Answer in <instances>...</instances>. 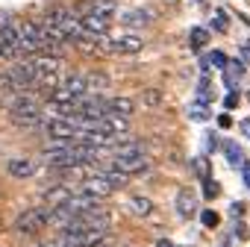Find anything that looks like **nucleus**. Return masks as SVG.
<instances>
[{
    "mask_svg": "<svg viewBox=\"0 0 250 247\" xmlns=\"http://www.w3.org/2000/svg\"><path fill=\"white\" fill-rule=\"evenodd\" d=\"M241 171H244V183L250 185V162H241Z\"/></svg>",
    "mask_w": 250,
    "mask_h": 247,
    "instance_id": "nucleus-25",
    "label": "nucleus"
},
{
    "mask_svg": "<svg viewBox=\"0 0 250 247\" xmlns=\"http://www.w3.org/2000/svg\"><path fill=\"white\" fill-rule=\"evenodd\" d=\"M0 59H9V62H15V59H21V53L9 44V41H3L0 39Z\"/></svg>",
    "mask_w": 250,
    "mask_h": 247,
    "instance_id": "nucleus-16",
    "label": "nucleus"
},
{
    "mask_svg": "<svg viewBox=\"0 0 250 247\" xmlns=\"http://www.w3.org/2000/svg\"><path fill=\"white\" fill-rule=\"evenodd\" d=\"M50 218H53V209L50 206H33V209H24L18 218H15V232L24 235V238H36L42 235L47 226H50Z\"/></svg>",
    "mask_w": 250,
    "mask_h": 247,
    "instance_id": "nucleus-1",
    "label": "nucleus"
},
{
    "mask_svg": "<svg viewBox=\"0 0 250 247\" xmlns=\"http://www.w3.org/2000/svg\"><path fill=\"white\" fill-rule=\"evenodd\" d=\"M142 47H145V39L136 33H121L109 39V56H136Z\"/></svg>",
    "mask_w": 250,
    "mask_h": 247,
    "instance_id": "nucleus-5",
    "label": "nucleus"
},
{
    "mask_svg": "<svg viewBox=\"0 0 250 247\" xmlns=\"http://www.w3.org/2000/svg\"><path fill=\"white\" fill-rule=\"evenodd\" d=\"M203 191H206L203 197H218V194H221V188H218V183H212L209 177L203 180Z\"/></svg>",
    "mask_w": 250,
    "mask_h": 247,
    "instance_id": "nucleus-19",
    "label": "nucleus"
},
{
    "mask_svg": "<svg viewBox=\"0 0 250 247\" xmlns=\"http://www.w3.org/2000/svg\"><path fill=\"white\" fill-rule=\"evenodd\" d=\"M53 88H62V91L71 94V97H85V94H88V80H85V74H68V77H62Z\"/></svg>",
    "mask_w": 250,
    "mask_h": 247,
    "instance_id": "nucleus-8",
    "label": "nucleus"
},
{
    "mask_svg": "<svg viewBox=\"0 0 250 247\" xmlns=\"http://www.w3.org/2000/svg\"><path fill=\"white\" fill-rule=\"evenodd\" d=\"M136 112V103L130 97H112L109 100V115H121V118H130Z\"/></svg>",
    "mask_w": 250,
    "mask_h": 247,
    "instance_id": "nucleus-11",
    "label": "nucleus"
},
{
    "mask_svg": "<svg viewBox=\"0 0 250 247\" xmlns=\"http://www.w3.org/2000/svg\"><path fill=\"white\" fill-rule=\"evenodd\" d=\"M224 71H227V80H235V77H241V74H244V65H241V62H227V68H224Z\"/></svg>",
    "mask_w": 250,
    "mask_h": 247,
    "instance_id": "nucleus-18",
    "label": "nucleus"
},
{
    "mask_svg": "<svg viewBox=\"0 0 250 247\" xmlns=\"http://www.w3.org/2000/svg\"><path fill=\"white\" fill-rule=\"evenodd\" d=\"M177 212H180V218H191L197 212V197H194L191 188H180L177 191Z\"/></svg>",
    "mask_w": 250,
    "mask_h": 247,
    "instance_id": "nucleus-10",
    "label": "nucleus"
},
{
    "mask_svg": "<svg viewBox=\"0 0 250 247\" xmlns=\"http://www.w3.org/2000/svg\"><path fill=\"white\" fill-rule=\"evenodd\" d=\"M106 165L115 168V171L124 174V177H136V174L150 171V159H147V153H145V156H112Z\"/></svg>",
    "mask_w": 250,
    "mask_h": 247,
    "instance_id": "nucleus-4",
    "label": "nucleus"
},
{
    "mask_svg": "<svg viewBox=\"0 0 250 247\" xmlns=\"http://www.w3.org/2000/svg\"><path fill=\"white\" fill-rule=\"evenodd\" d=\"M77 191V185H71L68 180H62V183H53V185H47L44 191H42V206H50V209H59V206H65L68 200H71V194Z\"/></svg>",
    "mask_w": 250,
    "mask_h": 247,
    "instance_id": "nucleus-6",
    "label": "nucleus"
},
{
    "mask_svg": "<svg viewBox=\"0 0 250 247\" xmlns=\"http://www.w3.org/2000/svg\"><path fill=\"white\" fill-rule=\"evenodd\" d=\"M209 62H212V65H215V68H227V62H229V59H227V56H224V50H215V53H212V56H209Z\"/></svg>",
    "mask_w": 250,
    "mask_h": 247,
    "instance_id": "nucleus-20",
    "label": "nucleus"
},
{
    "mask_svg": "<svg viewBox=\"0 0 250 247\" xmlns=\"http://www.w3.org/2000/svg\"><path fill=\"white\" fill-rule=\"evenodd\" d=\"M85 80H88V94H100V91H106L109 82H112L106 74H97V71H94V74H85Z\"/></svg>",
    "mask_w": 250,
    "mask_h": 247,
    "instance_id": "nucleus-12",
    "label": "nucleus"
},
{
    "mask_svg": "<svg viewBox=\"0 0 250 247\" xmlns=\"http://www.w3.org/2000/svg\"><path fill=\"white\" fill-rule=\"evenodd\" d=\"M200 218H203V226H218V221H221V218H218V212H212V209H206Z\"/></svg>",
    "mask_w": 250,
    "mask_h": 247,
    "instance_id": "nucleus-21",
    "label": "nucleus"
},
{
    "mask_svg": "<svg viewBox=\"0 0 250 247\" xmlns=\"http://www.w3.org/2000/svg\"><path fill=\"white\" fill-rule=\"evenodd\" d=\"M218 127H224V130H227V127H232V121H229V115H221V118H218Z\"/></svg>",
    "mask_w": 250,
    "mask_h": 247,
    "instance_id": "nucleus-24",
    "label": "nucleus"
},
{
    "mask_svg": "<svg viewBox=\"0 0 250 247\" xmlns=\"http://www.w3.org/2000/svg\"><path fill=\"white\" fill-rule=\"evenodd\" d=\"M156 247H177V244H171V241H156Z\"/></svg>",
    "mask_w": 250,
    "mask_h": 247,
    "instance_id": "nucleus-26",
    "label": "nucleus"
},
{
    "mask_svg": "<svg viewBox=\"0 0 250 247\" xmlns=\"http://www.w3.org/2000/svg\"><path fill=\"white\" fill-rule=\"evenodd\" d=\"M212 27H218V33H227V15L218 12V15L212 18Z\"/></svg>",
    "mask_w": 250,
    "mask_h": 247,
    "instance_id": "nucleus-22",
    "label": "nucleus"
},
{
    "mask_svg": "<svg viewBox=\"0 0 250 247\" xmlns=\"http://www.w3.org/2000/svg\"><path fill=\"white\" fill-rule=\"evenodd\" d=\"M241 130H244V133L250 136V121H244V124H241Z\"/></svg>",
    "mask_w": 250,
    "mask_h": 247,
    "instance_id": "nucleus-27",
    "label": "nucleus"
},
{
    "mask_svg": "<svg viewBox=\"0 0 250 247\" xmlns=\"http://www.w3.org/2000/svg\"><path fill=\"white\" fill-rule=\"evenodd\" d=\"M224 153H227V159H229V165H241V150H238V144H224Z\"/></svg>",
    "mask_w": 250,
    "mask_h": 247,
    "instance_id": "nucleus-17",
    "label": "nucleus"
},
{
    "mask_svg": "<svg viewBox=\"0 0 250 247\" xmlns=\"http://www.w3.org/2000/svg\"><path fill=\"white\" fill-rule=\"evenodd\" d=\"M224 106H227V109H235V106H238V94H235V91H229V94H227V100H224Z\"/></svg>",
    "mask_w": 250,
    "mask_h": 247,
    "instance_id": "nucleus-23",
    "label": "nucleus"
},
{
    "mask_svg": "<svg viewBox=\"0 0 250 247\" xmlns=\"http://www.w3.org/2000/svg\"><path fill=\"white\" fill-rule=\"evenodd\" d=\"M188 44H191L194 50H203V47L209 44V30H203V27H191V33H188Z\"/></svg>",
    "mask_w": 250,
    "mask_h": 247,
    "instance_id": "nucleus-14",
    "label": "nucleus"
},
{
    "mask_svg": "<svg viewBox=\"0 0 250 247\" xmlns=\"http://www.w3.org/2000/svg\"><path fill=\"white\" fill-rule=\"evenodd\" d=\"M130 209L136 212V215H150L153 212V200L150 197H145V194H136V197H130Z\"/></svg>",
    "mask_w": 250,
    "mask_h": 247,
    "instance_id": "nucleus-13",
    "label": "nucleus"
},
{
    "mask_svg": "<svg viewBox=\"0 0 250 247\" xmlns=\"http://www.w3.org/2000/svg\"><path fill=\"white\" fill-rule=\"evenodd\" d=\"M33 68L39 77V85H56L65 71V59L59 56H33Z\"/></svg>",
    "mask_w": 250,
    "mask_h": 247,
    "instance_id": "nucleus-2",
    "label": "nucleus"
},
{
    "mask_svg": "<svg viewBox=\"0 0 250 247\" xmlns=\"http://www.w3.org/2000/svg\"><path fill=\"white\" fill-rule=\"evenodd\" d=\"M156 21V12L153 9H145V6H136V9H127L121 12V24L130 27V30H145L147 24Z\"/></svg>",
    "mask_w": 250,
    "mask_h": 247,
    "instance_id": "nucleus-7",
    "label": "nucleus"
},
{
    "mask_svg": "<svg viewBox=\"0 0 250 247\" xmlns=\"http://www.w3.org/2000/svg\"><path fill=\"white\" fill-rule=\"evenodd\" d=\"M139 100H142V106H147V109H156V106L162 103V91H159V88H145Z\"/></svg>",
    "mask_w": 250,
    "mask_h": 247,
    "instance_id": "nucleus-15",
    "label": "nucleus"
},
{
    "mask_svg": "<svg viewBox=\"0 0 250 247\" xmlns=\"http://www.w3.org/2000/svg\"><path fill=\"white\" fill-rule=\"evenodd\" d=\"M100 168V165H97ZM77 191H83V194H91V197H97V200H106L109 194H115L118 188L109 183V177H103L100 171H94V174H88V177H83V183L77 185Z\"/></svg>",
    "mask_w": 250,
    "mask_h": 247,
    "instance_id": "nucleus-3",
    "label": "nucleus"
},
{
    "mask_svg": "<svg viewBox=\"0 0 250 247\" xmlns=\"http://www.w3.org/2000/svg\"><path fill=\"white\" fill-rule=\"evenodd\" d=\"M6 171H9V177H15V180H33L39 168H36L33 159H9V162H6Z\"/></svg>",
    "mask_w": 250,
    "mask_h": 247,
    "instance_id": "nucleus-9",
    "label": "nucleus"
}]
</instances>
